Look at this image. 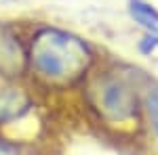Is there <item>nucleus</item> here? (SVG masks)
I'll list each match as a JSON object with an SVG mask.
<instances>
[{"instance_id":"f257e3e1","label":"nucleus","mask_w":158,"mask_h":155,"mask_svg":"<svg viewBox=\"0 0 158 155\" xmlns=\"http://www.w3.org/2000/svg\"><path fill=\"white\" fill-rule=\"evenodd\" d=\"M32 65L49 82H72L91 63V52L82 40L61 32L42 29L32 42Z\"/></svg>"},{"instance_id":"39448f33","label":"nucleus","mask_w":158,"mask_h":155,"mask_svg":"<svg viewBox=\"0 0 158 155\" xmlns=\"http://www.w3.org/2000/svg\"><path fill=\"white\" fill-rule=\"evenodd\" d=\"M148 111H150V118H152V126L158 132V90H152L148 96Z\"/></svg>"},{"instance_id":"7ed1b4c3","label":"nucleus","mask_w":158,"mask_h":155,"mask_svg":"<svg viewBox=\"0 0 158 155\" xmlns=\"http://www.w3.org/2000/svg\"><path fill=\"white\" fill-rule=\"evenodd\" d=\"M30 105L27 96L15 86H0V122L19 118Z\"/></svg>"},{"instance_id":"423d86ee","label":"nucleus","mask_w":158,"mask_h":155,"mask_svg":"<svg viewBox=\"0 0 158 155\" xmlns=\"http://www.w3.org/2000/svg\"><path fill=\"white\" fill-rule=\"evenodd\" d=\"M0 155H17V151H15L9 143H2V141H0Z\"/></svg>"},{"instance_id":"20e7f679","label":"nucleus","mask_w":158,"mask_h":155,"mask_svg":"<svg viewBox=\"0 0 158 155\" xmlns=\"http://www.w3.org/2000/svg\"><path fill=\"white\" fill-rule=\"evenodd\" d=\"M129 13L148 34L158 36V11L146 0H129Z\"/></svg>"},{"instance_id":"f03ea898","label":"nucleus","mask_w":158,"mask_h":155,"mask_svg":"<svg viewBox=\"0 0 158 155\" xmlns=\"http://www.w3.org/2000/svg\"><path fill=\"white\" fill-rule=\"evenodd\" d=\"M95 103L103 111V115L114 122L133 118L137 111V95L116 78H106L99 82L95 90Z\"/></svg>"}]
</instances>
